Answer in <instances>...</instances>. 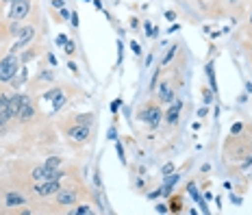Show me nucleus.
I'll list each match as a JSON object with an SVG mask.
<instances>
[{
    "label": "nucleus",
    "instance_id": "nucleus-36",
    "mask_svg": "<svg viewBox=\"0 0 252 215\" xmlns=\"http://www.w3.org/2000/svg\"><path fill=\"white\" fill-rule=\"evenodd\" d=\"M170 209H167V204H157V213H167Z\"/></svg>",
    "mask_w": 252,
    "mask_h": 215
},
{
    "label": "nucleus",
    "instance_id": "nucleus-14",
    "mask_svg": "<svg viewBox=\"0 0 252 215\" xmlns=\"http://www.w3.org/2000/svg\"><path fill=\"white\" fill-rule=\"evenodd\" d=\"M46 174H48V167H46V165H37V167H35V170H33V178H35V181H46Z\"/></svg>",
    "mask_w": 252,
    "mask_h": 215
},
{
    "label": "nucleus",
    "instance_id": "nucleus-5",
    "mask_svg": "<svg viewBox=\"0 0 252 215\" xmlns=\"http://www.w3.org/2000/svg\"><path fill=\"white\" fill-rule=\"evenodd\" d=\"M59 189H61L59 181H39V183H35L33 193L39 196V198H48V196H57Z\"/></svg>",
    "mask_w": 252,
    "mask_h": 215
},
{
    "label": "nucleus",
    "instance_id": "nucleus-23",
    "mask_svg": "<svg viewBox=\"0 0 252 215\" xmlns=\"http://www.w3.org/2000/svg\"><path fill=\"white\" fill-rule=\"evenodd\" d=\"M11 120V113H9V109H4V111H0V128L4 126V124Z\"/></svg>",
    "mask_w": 252,
    "mask_h": 215
},
{
    "label": "nucleus",
    "instance_id": "nucleus-17",
    "mask_svg": "<svg viewBox=\"0 0 252 215\" xmlns=\"http://www.w3.org/2000/svg\"><path fill=\"white\" fill-rule=\"evenodd\" d=\"M167 209H170L172 213H181L183 211V200L181 198H172V202H170V207Z\"/></svg>",
    "mask_w": 252,
    "mask_h": 215
},
{
    "label": "nucleus",
    "instance_id": "nucleus-34",
    "mask_svg": "<svg viewBox=\"0 0 252 215\" xmlns=\"http://www.w3.org/2000/svg\"><path fill=\"white\" fill-rule=\"evenodd\" d=\"M241 128H244V126H241V124L237 122L233 128H230V135H239V133H241Z\"/></svg>",
    "mask_w": 252,
    "mask_h": 215
},
{
    "label": "nucleus",
    "instance_id": "nucleus-9",
    "mask_svg": "<svg viewBox=\"0 0 252 215\" xmlns=\"http://www.w3.org/2000/svg\"><path fill=\"white\" fill-rule=\"evenodd\" d=\"M157 98H159V102H174V87H172V83L163 81L161 85H157Z\"/></svg>",
    "mask_w": 252,
    "mask_h": 215
},
{
    "label": "nucleus",
    "instance_id": "nucleus-35",
    "mask_svg": "<svg viewBox=\"0 0 252 215\" xmlns=\"http://www.w3.org/2000/svg\"><path fill=\"white\" fill-rule=\"evenodd\" d=\"M94 183H96V187H98V189H102V181H100V174H98V172H96V174H94Z\"/></svg>",
    "mask_w": 252,
    "mask_h": 215
},
{
    "label": "nucleus",
    "instance_id": "nucleus-39",
    "mask_svg": "<svg viewBox=\"0 0 252 215\" xmlns=\"http://www.w3.org/2000/svg\"><path fill=\"white\" fill-rule=\"evenodd\" d=\"M165 18L170 20V22H174V20H176V11H167V13H165Z\"/></svg>",
    "mask_w": 252,
    "mask_h": 215
},
{
    "label": "nucleus",
    "instance_id": "nucleus-15",
    "mask_svg": "<svg viewBox=\"0 0 252 215\" xmlns=\"http://www.w3.org/2000/svg\"><path fill=\"white\" fill-rule=\"evenodd\" d=\"M176 50H178V46H176V44H174V46H170V50H167V52H165V57H163V59H161V67H165V65L170 63L172 59H174Z\"/></svg>",
    "mask_w": 252,
    "mask_h": 215
},
{
    "label": "nucleus",
    "instance_id": "nucleus-47",
    "mask_svg": "<svg viewBox=\"0 0 252 215\" xmlns=\"http://www.w3.org/2000/svg\"><path fill=\"white\" fill-rule=\"evenodd\" d=\"M0 2H2V4H11L13 0H0Z\"/></svg>",
    "mask_w": 252,
    "mask_h": 215
},
{
    "label": "nucleus",
    "instance_id": "nucleus-24",
    "mask_svg": "<svg viewBox=\"0 0 252 215\" xmlns=\"http://www.w3.org/2000/svg\"><path fill=\"white\" fill-rule=\"evenodd\" d=\"M174 170H176L174 163H165L163 167H161V174H163V176H170V174H174Z\"/></svg>",
    "mask_w": 252,
    "mask_h": 215
},
{
    "label": "nucleus",
    "instance_id": "nucleus-27",
    "mask_svg": "<svg viewBox=\"0 0 252 215\" xmlns=\"http://www.w3.org/2000/svg\"><path fill=\"white\" fill-rule=\"evenodd\" d=\"M63 48H65V55H74V52H76V44H74V41H70V39H67V44L65 46H63Z\"/></svg>",
    "mask_w": 252,
    "mask_h": 215
},
{
    "label": "nucleus",
    "instance_id": "nucleus-28",
    "mask_svg": "<svg viewBox=\"0 0 252 215\" xmlns=\"http://www.w3.org/2000/svg\"><path fill=\"white\" fill-rule=\"evenodd\" d=\"M202 98H204V104H211L213 102V89H204Z\"/></svg>",
    "mask_w": 252,
    "mask_h": 215
},
{
    "label": "nucleus",
    "instance_id": "nucleus-10",
    "mask_svg": "<svg viewBox=\"0 0 252 215\" xmlns=\"http://www.w3.org/2000/svg\"><path fill=\"white\" fill-rule=\"evenodd\" d=\"M181 111H183V102H181V100H178V102H172V107L163 113V120H165L167 124H176L178 118H181Z\"/></svg>",
    "mask_w": 252,
    "mask_h": 215
},
{
    "label": "nucleus",
    "instance_id": "nucleus-31",
    "mask_svg": "<svg viewBox=\"0 0 252 215\" xmlns=\"http://www.w3.org/2000/svg\"><path fill=\"white\" fill-rule=\"evenodd\" d=\"M115 148H118V154H120V161H122V163H126V156H124V148H122V144H118V146H115Z\"/></svg>",
    "mask_w": 252,
    "mask_h": 215
},
{
    "label": "nucleus",
    "instance_id": "nucleus-16",
    "mask_svg": "<svg viewBox=\"0 0 252 215\" xmlns=\"http://www.w3.org/2000/svg\"><path fill=\"white\" fill-rule=\"evenodd\" d=\"M92 122H94L92 113H83V115H76L74 118V124H87V126H92Z\"/></svg>",
    "mask_w": 252,
    "mask_h": 215
},
{
    "label": "nucleus",
    "instance_id": "nucleus-43",
    "mask_svg": "<svg viewBox=\"0 0 252 215\" xmlns=\"http://www.w3.org/2000/svg\"><path fill=\"white\" fill-rule=\"evenodd\" d=\"M239 2H241V0H226V4H230V7H237Z\"/></svg>",
    "mask_w": 252,
    "mask_h": 215
},
{
    "label": "nucleus",
    "instance_id": "nucleus-6",
    "mask_svg": "<svg viewBox=\"0 0 252 215\" xmlns=\"http://www.w3.org/2000/svg\"><path fill=\"white\" fill-rule=\"evenodd\" d=\"M78 202V191L72 189V187H61L57 191V204L59 207H74Z\"/></svg>",
    "mask_w": 252,
    "mask_h": 215
},
{
    "label": "nucleus",
    "instance_id": "nucleus-20",
    "mask_svg": "<svg viewBox=\"0 0 252 215\" xmlns=\"http://www.w3.org/2000/svg\"><path fill=\"white\" fill-rule=\"evenodd\" d=\"M159 74H161V65L157 67V72L152 74V81H150V92H155L157 85H159Z\"/></svg>",
    "mask_w": 252,
    "mask_h": 215
},
{
    "label": "nucleus",
    "instance_id": "nucleus-45",
    "mask_svg": "<svg viewBox=\"0 0 252 215\" xmlns=\"http://www.w3.org/2000/svg\"><path fill=\"white\" fill-rule=\"evenodd\" d=\"M109 139H118L115 137V128H109Z\"/></svg>",
    "mask_w": 252,
    "mask_h": 215
},
{
    "label": "nucleus",
    "instance_id": "nucleus-18",
    "mask_svg": "<svg viewBox=\"0 0 252 215\" xmlns=\"http://www.w3.org/2000/svg\"><path fill=\"white\" fill-rule=\"evenodd\" d=\"M48 170H55V167H61V156H50V159H46L44 163Z\"/></svg>",
    "mask_w": 252,
    "mask_h": 215
},
{
    "label": "nucleus",
    "instance_id": "nucleus-26",
    "mask_svg": "<svg viewBox=\"0 0 252 215\" xmlns=\"http://www.w3.org/2000/svg\"><path fill=\"white\" fill-rule=\"evenodd\" d=\"M187 189H189V193H191V196L196 198L198 202H200V193H198V187H196V183H189V185H187Z\"/></svg>",
    "mask_w": 252,
    "mask_h": 215
},
{
    "label": "nucleus",
    "instance_id": "nucleus-4",
    "mask_svg": "<svg viewBox=\"0 0 252 215\" xmlns=\"http://www.w3.org/2000/svg\"><path fill=\"white\" fill-rule=\"evenodd\" d=\"M67 139L72 141V144H87L89 137H92V126H87V124H74L72 128H67Z\"/></svg>",
    "mask_w": 252,
    "mask_h": 215
},
{
    "label": "nucleus",
    "instance_id": "nucleus-19",
    "mask_svg": "<svg viewBox=\"0 0 252 215\" xmlns=\"http://www.w3.org/2000/svg\"><path fill=\"white\" fill-rule=\"evenodd\" d=\"M72 213H76V215H89V213H92V204H81V207H76Z\"/></svg>",
    "mask_w": 252,
    "mask_h": 215
},
{
    "label": "nucleus",
    "instance_id": "nucleus-29",
    "mask_svg": "<svg viewBox=\"0 0 252 215\" xmlns=\"http://www.w3.org/2000/svg\"><path fill=\"white\" fill-rule=\"evenodd\" d=\"M52 78H55V74H52L50 70H46V72H41L39 74V81H52Z\"/></svg>",
    "mask_w": 252,
    "mask_h": 215
},
{
    "label": "nucleus",
    "instance_id": "nucleus-12",
    "mask_svg": "<svg viewBox=\"0 0 252 215\" xmlns=\"http://www.w3.org/2000/svg\"><path fill=\"white\" fill-rule=\"evenodd\" d=\"M20 102H22V93H15V96H11V100H9V113H11V118L18 115Z\"/></svg>",
    "mask_w": 252,
    "mask_h": 215
},
{
    "label": "nucleus",
    "instance_id": "nucleus-11",
    "mask_svg": "<svg viewBox=\"0 0 252 215\" xmlns=\"http://www.w3.org/2000/svg\"><path fill=\"white\" fill-rule=\"evenodd\" d=\"M4 204H7V207H22V204H26V198L22 196V193L9 191L7 198H4Z\"/></svg>",
    "mask_w": 252,
    "mask_h": 215
},
{
    "label": "nucleus",
    "instance_id": "nucleus-2",
    "mask_svg": "<svg viewBox=\"0 0 252 215\" xmlns=\"http://www.w3.org/2000/svg\"><path fill=\"white\" fill-rule=\"evenodd\" d=\"M18 72H20V59L13 52H9L7 57L0 59V83H11L18 76Z\"/></svg>",
    "mask_w": 252,
    "mask_h": 215
},
{
    "label": "nucleus",
    "instance_id": "nucleus-38",
    "mask_svg": "<svg viewBox=\"0 0 252 215\" xmlns=\"http://www.w3.org/2000/svg\"><path fill=\"white\" fill-rule=\"evenodd\" d=\"M57 44H59V46H65V44H67V37H65V35H59V37H57Z\"/></svg>",
    "mask_w": 252,
    "mask_h": 215
},
{
    "label": "nucleus",
    "instance_id": "nucleus-30",
    "mask_svg": "<svg viewBox=\"0 0 252 215\" xmlns=\"http://www.w3.org/2000/svg\"><path fill=\"white\" fill-rule=\"evenodd\" d=\"M120 107H122V98H115V100L111 102V111H118Z\"/></svg>",
    "mask_w": 252,
    "mask_h": 215
},
{
    "label": "nucleus",
    "instance_id": "nucleus-32",
    "mask_svg": "<svg viewBox=\"0 0 252 215\" xmlns=\"http://www.w3.org/2000/svg\"><path fill=\"white\" fill-rule=\"evenodd\" d=\"M122 50H124V44L118 41V63H122Z\"/></svg>",
    "mask_w": 252,
    "mask_h": 215
},
{
    "label": "nucleus",
    "instance_id": "nucleus-46",
    "mask_svg": "<svg viewBox=\"0 0 252 215\" xmlns=\"http://www.w3.org/2000/svg\"><path fill=\"white\" fill-rule=\"evenodd\" d=\"M248 24H250V29H252V11H250V15H248Z\"/></svg>",
    "mask_w": 252,
    "mask_h": 215
},
{
    "label": "nucleus",
    "instance_id": "nucleus-7",
    "mask_svg": "<svg viewBox=\"0 0 252 215\" xmlns=\"http://www.w3.org/2000/svg\"><path fill=\"white\" fill-rule=\"evenodd\" d=\"M35 37V26H22V31H20V35H18V41H15V46L11 48V52L15 55V52H20L22 48H26V44H29L31 39Z\"/></svg>",
    "mask_w": 252,
    "mask_h": 215
},
{
    "label": "nucleus",
    "instance_id": "nucleus-37",
    "mask_svg": "<svg viewBox=\"0 0 252 215\" xmlns=\"http://www.w3.org/2000/svg\"><path fill=\"white\" fill-rule=\"evenodd\" d=\"M61 18H63V20H70V18H72V13L67 11L65 7H63V9H61Z\"/></svg>",
    "mask_w": 252,
    "mask_h": 215
},
{
    "label": "nucleus",
    "instance_id": "nucleus-22",
    "mask_svg": "<svg viewBox=\"0 0 252 215\" xmlns=\"http://www.w3.org/2000/svg\"><path fill=\"white\" fill-rule=\"evenodd\" d=\"M9 100H11V96H7V93H0V111L9 109Z\"/></svg>",
    "mask_w": 252,
    "mask_h": 215
},
{
    "label": "nucleus",
    "instance_id": "nucleus-21",
    "mask_svg": "<svg viewBox=\"0 0 252 215\" xmlns=\"http://www.w3.org/2000/svg\"><path fill=\"white\" fill-rule=\"evenodd\" d=\"M59 93H61V89H59V87H52L50 92H46V93H44V98H46V100H55V98L59 96Z\"/></svg>",
    "mask_w": 252,
    "mask_h": 215
},
{
    "label": "nucleus",
    "instance_id": "nucleus-8",
    "mask_svg": "<svg viewBox=\"0 0 252 215\" xmlns=\"http://www.w3.org/2000/svg\"><path fill=\"white\" fill-rule=\"evenodd\" d=\"M33 115H35L33 102H31V98L26 96V93H22V102H20V109H18L15 118H18L20 122H29V120H33Z\"/></svg>",
    "mask_w": 252,
    "mask_h": 215
},
{
    "label": "nucleus",
    "instance_id": "nucleus-41",
    "mask_svg": "<svg viewBox=\"0 0 252 215\" xmlns=\"http://www.w3.org/2000/svg\"><path fill=\"white\" fill-rule=\"evenodd\" d=\"M70 22H72V24H74V26H78V13H72Z\"/></svg>",
    "mask_w": 252,
    "mask_h": 215
},
{
    "label": "nucleus",
    "instance_id": "nucleus-3",
    "mask_svg": "<svg viewBox=\"0 0 252 215\" xmlns=\"http://www.w3.org/2000/svg\"><path fill=\"white\" fill-rule=\"evenodd\" d=\"M31 13V0H13L9 9V20L11 22H24Z\"/></svg>",
    "mask_w": 252,
    "mask_h": 215
},
{
    "label": "nucleus",
    "instance_id": "nucleus-13",
    "mask_svg": "<svg viewBox=\"0 0 252 215\" xmlns=\"http://www.w3.org/2000/svg\"><path fill=\"white\" fill-rule=\"evenodd\" d=\"M207 76H209V87L213 89V93L218 92V81H215V72H213V61L207 63Z\"/></svg>",
    "mask_w": 252,
    "mask_h": 215
},
{
    "label": "nucleus",
    "instance_id": "nucleus-44",
    "mask_svg": "<svg viewBox=\"0 0 252 215\" xmlns=\"http://www.w3.org/2000/svg\"><path fill=\"white\" fill-rule=\"evenodd\" d=\"M198 115H200V118H204V115H207V107H202V109H198Z\"/></svg>",
    "mask_w": 252,
    "mask_h": 215
},
{
    "label": "nucleus",
    "instance_id": "nucleus-33",
    "mask_svg": "<svg viewBox=\"0 0 252 215\" xmlns=\"http://www.w3.org/2000/svg\"><path fill=\"white\" fill-rule=\"evenodd\" d=\"M130 48H133L135 55H141V46L137 44V41H130Z\"/></svg>",
    "mask_w": 252,
    "mask_h": 215
},
{
    "label": "nucleus",
    "instance_id": "nucleus-1",
    "mask_svg": "<svg viewBox=\"0 0 252 215\" xmlns=\"http://www.w3.org/2000/svg\"><path fill=\"white\" fill-rule=\"evenodd\" d=\"M137 120L144 122V124H148L150 128H159L161 120H163V111H161L159 104L150 102V104H146V107H141L137 111Z\"/></svg>",
    "mask_w": 252,
    "mask_h": 215
},
{
    "label": "nucleus",
    "instance_id": "nucleus-40",
    "mask_svg": "<svg viewBox=\"0 0 252 215\" xmlns=\"http://www.w3.org/2000/svg\"><path fill=\"white\" fill-rule=\"evenodd\" d=\"M52 7H55V9H63V0H52Z\"/></svg>",
    "mask_w": 252,
    "mask_h": 215
},
{
    "label": "nucleus",
    "instance_id": "nucleus-25",
    "mask_svg": "<svg viewBox=\"0 0 252 215\" xmlns=\"http://www.w3.org/2000/svg\"><path fill=\"white\" fill-rule=\"evenodd\" d=\"M24 81H26V67H22V74H20L18 78H13L11 83H13V87H20V85H22Z\"/></svg>",
    "mask_w": 252,
    "mask_h": 215
},
{
    "label": "nucleus",
    "instance_id": "nucleus-42",
    "mask_svg": "<svg viewBox=\"0 0 252 215\" xmlns=\"http://www.w3.org/2000/svg\"><path fill=\"white\" fill-rule=\"evenodd\" d=\"M48 63L50 65H57V57L55 55H48Z\"/></svg>",
    "mask_w": 252,
    "mask_h": 215
}]
</instances>
